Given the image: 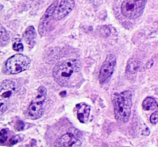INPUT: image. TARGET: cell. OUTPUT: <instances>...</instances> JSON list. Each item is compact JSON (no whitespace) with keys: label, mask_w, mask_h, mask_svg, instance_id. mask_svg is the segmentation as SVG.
I'll use <instances>...</instances> for the list:
<instances>
[{"label":"cell","mask_w":158,"mask_h":147,"mask_svg":"<svg viewBox=\"0 0 158 147\" xmlns=\"http://www.w3.org/2000/svg\"><path fill=\"white\" fill-rule=\"evenodd\" d=\"M77 118L82 123H86L90 113V106L86 103H79L75 107Z\"/></svg>","instance_id":"obj_11"},{"label":"cell","mask_w":158,"mask_h":147,"mask_svg":"<svg viewBox=\"0 0 158 147\" xmlns=\"http://www.w3.org/2000/svg\"><path fill=\"white\" fill-rule=\"evenodd\" d=\"M8 132L9 131L6 129H1V132H0V143L1 144H4L6 142V140H7Z\"/></svg>","instance_id":"obj_17"},{"label":"cell","mask_w":158,"mask_h":147,"mask_svg":"<svg viewBox=\"0 0 158 147\" xmlns=\"http://www.w3.org/2000/svg\"><path fill=\"white\" fill-rule=\"evenodd\" d=\"M80 139L71 133L64 134L54 143L55 147H81Z\"/></svg>","instance_id":"obj_9"},{"label":"cell","mask_w":158,"mask_h":147,"mask_svg":"<svg viewBox=\"0 0 158 147\" xmlns=\"http://www.w3.org/2000/svg\"><path fill=\"white\" fill-rule=\"evenodd\" d=\"M12 49L17 52H22L23 51V45L19 39H16L14 41L12 44Z\"/></svg>","instance_id":"obj_16"},{"label":"cell","mask_w":158,"mask_h":147,"mask_svg":"<svg viewBox=\"0 0 158 147\" xmlns=\"http://www.w3.org/2000/svg\"><path fill=\"white\" fill-rule=\"evenodd\" d=\"M55 81L63 87H73L83 80L81 63L75 59H66L56 65L52 70Z\"/></svg>","instance_id":"obj_1"},{"label":"cell","mask_w":158,"mask_h":147,"mask_svg":"<svg viewBox=\"0 0 158 147\" xmlns=\"http://www.w3.org/2000/svg\"><path fill=\"white\" fill-rule=\"evenodd\" d=\"M114 116L119 123H127L131 114L132 108V93L126 90L114 96Z\"/></svg>","instance_id":"obj_2"},{"label":"cell","mask_w":158,"mask_h":147,"mask_svg":"<svg viewBox=\"0 0 158 147\" xmlns=\"http://www.w3.org/2000/svg\"><path fill=\"white\" fill-rule=\"evenodd\" d=\"M140 63L139 60L136 59H129L127 66V72L131 74H135L140 69Z\"/></svg>","instance_id":"obj_14"},{"label":"cell","mask_w":158,"mask_h":147,"mask_svg":"<svg viewBox=\"0 0 158 147\" xmlns=\"http://www.w3.org/2000/svg\"><path fill=\"white\" fill-rule=\"evenodd\" d=\"M142 107H143V110H154L158 107V105L157 101L154 98L147 97L142 103Z\"/></svg>","instance_id":"obj_13"},{"label":"cell","mask_w":158,"mask_h":147,"mask_svg":"<svg viewBox=\"0 0 158 147\" xmlns=\"http://www.w3.org/2000/svg\"><path fill=\"white\" fill-rule=\"evenodd\" d=\"M0 44L1 46H4L8 44L9 42V35L2 26H1V32H0Z\"/></svg>","instance_id":"obj_15"},{"label":"cell","mask_w":158,"mask_h":147,"mask_svg":"<svg viewBox=\"0 0 158 147\" xmlns=\"http://www.w3.org/2000/svg\"><path fill=\"white\" fill-rule=\"evenodd\" d=\"M150 120H151V123H152V124H157L158 123V111L154 112V113L151 115Z\"/></svg>","instance_id":"obj_18"},{"label":"cell","mask_w":158,"mask_h":147,"mask_svg":"<svg viewBox=\"0 0 158 147\" xmlns=\"http://www.w3.org/2000/svg\"><path fill=\"white\" fill-rule=\"evenodd\" d=\"M23 39L30 48H33L36 43V32L32 26H29L23 34Z\"/></svg>","instance_id":"obj_12"},{"label":"cell","mask_w":158,"mask_h":147,"mask_svg":"<svg viewBox=\"0 0 158 147\" xmlns=\"http://www.w3.org/2000/svg\"><path fill=\"white\" fill-rule=\"evenodd\" d=\"M15 91V83L11 80H4L0 86V115L6 110V103Z\"/></svg>","instance_id":"obj_7"},{"label":"cell","mask_w":158,"mask_h":147,"mask_svg":"<svg viewBox=\"0 0 158 147\" xmlns=\"http://www.w3.org/2000/svg\"><path fill=\"white\" fill-rule=\"evenodd\" d=\"M47 90L44 86H41L37 89V95L31 102L27 110L25 112L26 118L32 120L40 119L43 114V105L46 98Z\"/></svg>","instance_id":"obj_3"},{"label":"cell","mask_w":158,"mask_h":147,"mask_svg":"<svg viewBox=\"0 0 158 147\" xmlns=\"http://www.w3.org/2000/svg\"><path fill=\"white\" fill-rule=\"evenodd\" d=\"M57 7H58V2H53L51 4V6H49V7L46 9L44 15H43V17L40 19L38 29L40 36H44L46 34V32H47L48 26H49V22H50L51 18L53 17L54 13H55Z\"/></svg>","instance_id":"obj_8"},{"label":"cell","mask_w":158,"mask_h":147,"mask_svg":"<svg viewBox=\"0 0 158 147\" xmlns=\"http://www.w3.org/2000/svg\"><path fill=\"white\" fill-rule=\"evenodd\" d=\"M74 6H75L74 0H61L54 13L53 18L56 20L63 19L72 12Z\"/></svg>","instance_id":"obj_10"},{"label":"cell","mask_w":158,"mask_h":147,"mask_svg":"<svg viewBox=\"0 0 158 147\" xmlns=\"http://www.w3.org/2000/svg\"><path fill=\"white\" fill-rule=\"evenodd\" d=\"M31 64V60L23 54H15L8 59L6 63V70L9 74H18L27 70Z\"/></svg>","instance_id":"obj_4"},{"label":"cell","mask_w":158,"mask_h":147,"mask_svg":"<svg viewBox=\"0 0 158 147\" xmlns=\"http://www.w3.org/2000/svg\"><path fill=\"white\" fill-rule=\"evenodd\" d=\"M25 124L23 121H18L15 125V128L17 131H21L24 129Z\"/></svg>","instance_id":"obj_19"},{"label":"cell","mask_w":158,"mask_h":147,"mask_svg":"<svg viewBox=\"0 0 158 147\" xmlns=\"http://www.w3.org/2000/svg\"><path fill=\"white\" fill-rule=\"evenodd\" d=\"M148 0H124L121 5L123 16L129 19H136L142 15Z\"/></svg>","instance_id":"obj_5"},{"label":"cell","mask_w":158,"mask_h":147,"mask_svg":"<svg viewBox=\"0 0 158 147\" xmlns=\"http://www.w3.org/2000/svg\"><path fill=\"white\" fill-rule=\"evenodd\" d=\"M117 64V57L114 54H108L103 62L99 74V81L100 84H104L109 81L112 76Z\"/></svg>","instance_id":"obj_6"}]
</instances>
